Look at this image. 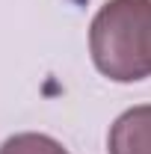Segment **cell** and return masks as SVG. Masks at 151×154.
Wrapping results in <instances>:
<instances>
[{
    "instance_id": "cell-1",
    "label": "cell",
    "mask_w": 151,
    "mask_h": 154,
    "mask_svg": "<svg viewBox=\"0 0 151 154\" xmlns=\"http://www.w3.org/2000/svg\"><path fill=\"white\" fill-rule=\"evenodd\" d=\"M92 62L116 83L151 74V0H107L89 27Z\"/></svg>"
},
{
    "instance_id": "cell-2",
    "label": "cell",
    "mask_w": 151,
    "mask_h": 154,
    "mask_svg": "<svg viewBox=\"0 0 151 154\" xmlns=\"http://www.w3.org/2000/svg\"><path fill=\"white\" fill-rule=\"evenodd\" d=\"M110 154H151V104L131 107L119 116L107 136Z\"/></svg>"
},
{
    "instance_id": "cell-3",
    "label": "cell",
    "mask_w": 151,
    "mask_h": 154,
    "mask_svg": "<svg viewBox=\"0 0 151 154\" xmlns=\"http://www.w3.org/2000/svg\"><path fill=\"white\" fill-rule=\"evenodd\" d=\"M0 154H68V151L48 134H15L0 145Z\"/></svg>"
}]
</instances>
